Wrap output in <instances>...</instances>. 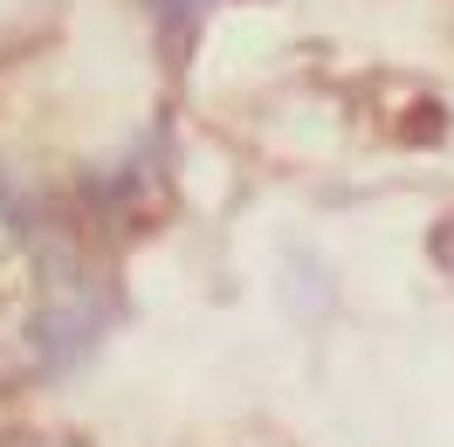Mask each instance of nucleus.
Masks as SVG:
<instances>
[{
	"label": "nucleus",
	"instance_id": "obj_1",
	"mask_svg": "<svg viewBox=\"0 0 454 447\" xmlns=\"http://www.w3.org/2000/svg\"><path fill=\"white\" fill-rule=\"evenodd\" d=\"M434 262H441V269H448V276H454V221L441 227V234H434Z\"/></svg>",
	"mask_w": 454,
	"mask_h": 447
},
{
	"label": "nucleus",
	"instance_id": "obj_2",
	"mask_svg": "<svg viewBox=\"0 0 454 447\" xmlns=\"http://www.w3.org/2000/svg\"><path fill=\"white\" fill-rule=\"evenodd\" d=\"M152 7H159V14H179V21H186V14H200L207 0H152Z\"/></svg>",
	"mask_w": 454,
	"mask_h": 447
}]
</instances>
